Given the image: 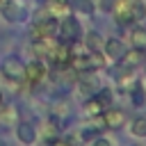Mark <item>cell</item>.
<instances>
[{"label": "cell", "instance_id": "6da1fadb", "mask_svg": "<svg viewBox=\"0 0 146 146\" xmlns=\"http://www.w3.org/2000/svg\"><path fill=\"white\" fill-rule=\"evenodd\" d=\"M112 11L119 23H130V21H141L146 18V5L141 0H114Z\"/></svg>", "mask_w": 146, "mask_h": 146}, {"label": "cell", "instance_id": "7a4b0ae2", "mask_svg": "<svg viewBox=\"0 0 146 146\" xmlns=\"http://www.w3.org/2000/svg\"><path fill=\"white\" fill-rule=\"evenodd\" d=\"M2 75L7 78V80H25V64L18 59V57H14V55H9V57H5V62H2Z\"/></svg>", "mask_w": 146, "mask_h": 146}, {"label": "cell", "instance_id": "3957f363", "mask_svg": "<svg viewBox=\"0 0 146 146\" xmlns=\"http://www.w3.org/2000/svg\"><path fill=\"white\" fill-rule=\"evenodd\" d=\"M57 18L55 16H48V18H39L36 25L32 27V36L34 39H52L55 32H57Z\"/></svg>", "mask_w": 146, "mask_h": 146}, {"label": "cell", "instance_id": "277c9868", "mask_svg": "<svg viewBox=\"0 0 146 146\" xmlns=\"http://www.w3.org/2000/svg\"><path fill=\"white\" fill-rule=\"evenodd\" d=\"M57 30H59V34H62L64 43H71V41L75 43V41H78V36H80V23H78L73 16H66Z\"/></svg>", "mask_w": 146, "mask_h": 146}, {"label": "cell", "instance_id": "5b68a950", "mask_svg": "<svg viewBox=\"0 0 146 146\" xmlns=\"http://www.w3.org/2000/svg\"><path fill=\"white\" fill-rule=\"evenodd\" d=\"M43 75H46V66H43L39 59H34V62H30V64L25 66V80H27L30 84H39V82L43 80Z\"/></svg>", "mask_w": 146, "mask_h": 146}, {"label": "cell", "instance_id": "8992f818", "mask_svg": "<svg viewBox=\"0 0 146 146\" xmlns=\"http://www.w3.org/2000/svg\"><path fill=\"white\" fill-rule=\"evenodd\" d=\"M100 114H103V123H105L107 128H121V125L125 123V114H123L121 110H114V107H105Z\"/></svg>", "mask_w": 146, "mask_h": 146}, {"label": "cell", "instance_id": "52a82bcc", "mask_svg": "<svg viewBox=\"0 0 146 146\" xmlns=\"http://www.w3.org/2000/svg\"><path fill=\"white\" fill-rule=\"evenodd\" d=\"M78 89L82 91V94H96L98 89H100V82H98V78L96 75H91V73H87V75H82L80 78V82H78Z\"/></svg>", "mask_w": 146, "mask_h": 146}, {"label": "cell", "instance_id": "ba28073f", "mask_svg": "<svg viewBox=\"0 0 146 146\" xmlns=\"http://www.w3.org/2000/svg\"><path fill=\"white\" fill-rule=\"evenodd\" d=\"M16 137H18L23 144H32V141H34V137H36V130H34V125H32V123L23 121V123H18V125H16Z\"/></svg>", "mask_w": 146, "mask_h": 146}, {"label": "cell", "instance_id": "9c48e42d", "mask_svg": "<svg viewBox=\"0 0 146 146\" xmlns=\"http://www.w3.org/2000/svg\"><path fill=\"white\" fill-rule=\"evenodd\" d=\"M50 57H52L55 64H68V62H71V48H68V43L55 46L52 52H50Z\"/></svg>", "mask_w": 146, "mask_h": 146}, {"label": "cell", "instance_id": "30bf717a", "mask_svg": "<svg viewBox=\"0 0 146 146\" xmlns=\"http://www.w3.org/2000/svg\"><path fill=\"white\" fill-rule=\"evenodd\" d=\"M141 59H144L141 48H137V50H130V52H123V55H121V62H123V66H125V68H135V66H139V64H141Z\"/></svg>", "mask_w": 146, "mask_h": 146}, {"label": "cell", "instance_id": "8fae6325", "mask_svg": "<svg viewBox=\"0 0 146 146\" xmlns=\"http://www.w3.org/2000/svg\"><path fill=\"white\" fill-rule=\"evenodd\" d=\"M105 52H107L110 57H114V59H121V55L125 52V46H123L119 39H107V41H105Z\"/></svg>", "mask_w": 146, "mask_h": 146}, {"label": "cell", "instance_id": "7c38bea8", "mask_svg": "<svg viewBox=\"0 0 146 146\" xmlns=\"http://www.w3.org/2000/svg\"><path fill=\"white\" fill-rule=\"evenodd\" d=\"M2 14H5L7 21H23V16H25V11L18 9L16 5H5L2 7Z\"/></svg>", "mask_w": 146, "mask_h": 146}, {"label": "cell", "instance_id": "4fadbf2b", "mask_svg": "<svg viewBox=\"0 0 146 146\" xmlns=\"http://www.w3.org/2000/svg\"><path fill=\"white\" fill-rule=\"evenodd\" d=\"M84 110H87V114L96 116V114H100V112L105 110V105H103V103H100V100H98V98L94 96L91 100H87V103H84Z\"/></svg>", "mask_w": 146, "mask_h": 146}, {"label": "cell", "instance_id": "5bb4252c", "mask_svg": "<svg viewBox=\"0 0 146 146\" xmlns=\"http://www.w3.org/2000/svg\"><path fill=\"white\" fill-rule=\"evenodd\" d=\"M132 135L135 137H146V119L144 116H137L135 121H132Z\"/></svg>", "mask_w": 146, "mask_h": 146}, {"label": "cell", "instance_id": "9a60e30c", "mask_svg": "<svg viewBox=\"0 0 146 146\" xmlns=\"http://www.w3.org/2000/svg\"><path fill=\"white\" fill-rule=\"evenodd\" d=\"M132 43L137 48H146V30H141V27L132 30Z\"/></svg>", "mask_w": 146, "mask_h": 146}, {"label": "cell", "instance_id": "2e32d148", "mask_svg": "<svg viewBox=\"0 0 146 146\" xmlns=\"http://www.w3.org/2000/svg\"><path fill=\"white\" fill-rule=\"evenodd\" d=\"M87 48H89V50H98V48H100V34H98V32L87 34Z\"/></svg>", "mask_w": 146, "mask_h": 146}, {"label": "cell", "instance_id": "e0dca14e", "mask_svg": "<svg viewBox=\"0 0 146 146\" xmlns=\"http://www.w3.org/2000/svg\"><path fill=\"white\" fill-rule=\"evenodd\" d=\"M132 100H135V105H144V89H141V84H135V89H132Z\"/></svg>", "mask_w": 146, "mask_h": 146}, {"label": "cell", "instance_id": "ac0fdd59", "mask_svg": "<svg viewBox=\"0 0 146 146\" xmlns=\"http://www.w3.org/2000/svg\"><path fill=\"white\" fill-rule=\"evenodd\" d=\"M75 9H80V11H84V14H91L94 5H91L89 0H78V2H75Z\"/></svg>", "mask_w": 146, "mask_h": 146}, {"label": "cell", "instance_id": "d6986e66", "mask_svg": "<svg viewBox=\"0 0 146 146\" xmlns=\"http://www.w3.org/2000/svg\"><path fill=\"white\" fill-rule=\"evenodd\" d=\"M91 146H112V141H110V139H105V137H96Z\"/></svg>", "mask_w": 146, "mask_h": 146}, {"label": "cell", "instance_id": "ffe728a7", "mask_svg": "<svg viewBox=\"0 0 146 146\" xmlns=\"http://www.w3.org/2000/svg\"><path fill=\"white\" fill-rule=\"evenodd\" d=\"M112 2H114V0H103V2H100V9H103V11H110V9H112Z\"/></svg>", "mask_w": 146, "mask_h": 146}, {"label": "cell", "instance_id": "44dd1931", "mask_svg": "<svg viewBox=\"0 0 146 146\" xmlns=\"http://www.w3.org/2000/svg\"><path fill=\"white\" fill-rule=\"evenodd\" d=\"M50 146H68V141H64V139H50Z\"/></svg>", "mask_w": 146, "mask_h": 146}, {"label": "cell", "instance_id": "7402d4cb", "mask_svg": "<svg viewBox=\"0 0 146 146\" xmlns=\"http://www.w3.org/2000/svg\"><path fill=\"white\" fill-rule=\"evenodd\" d=\"M94 135H96V130H94V128H91V130H84V132H82V137H84V139H91Z\"/></svg>", "mask_w": 146, "mask_h": 146}, {"label": "cell", "instance_id": "603a6c76", "mask_svg": "<svg viewBox=\"0 0 146 146\" xmlns=\"http://www.w3.org/2000/svg\"><path fill=\"white\" fill-rule=\"evenodd\" d=\"M52 5H64V2H68V0H50Z\"/></svg>", "mask_w": 146, "mask_h": 146}]
</instances>
